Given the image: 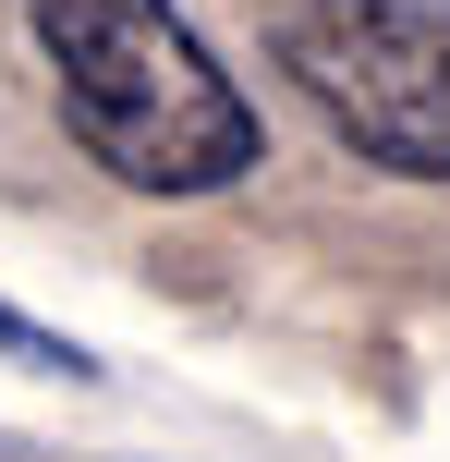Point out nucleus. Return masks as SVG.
Masks as SVG:
<instances>
[{
	"instance_id": "nucleus-1",
	"label": "nucleus",
	"mask_w": 450,
	"mask_h": 462,
	"mask_svg": "<svg viewBox=\"0 0 450 462\" xmlns=\"http://www.w3.org/2000/svg\"><path fill=\"white\" fill-rule=\"evenodd\" d=\"M61 134L122 195H232L268 159L256 97L219 73V49L183 24V0H24Z\"/></svg>"
},
{
	"instance_id": "nucleus-2",
	"label": "nucleus",
	"mask_w": 450,
	"mask_h": 462,
	"mask_svg": "<svg viewBox=\"0 0 450 462\" xmlns=\"http://www.w3.org/2000/svg\"><path fill=\"white\" fill-rule=\"evenodd\" d=\"M280 73L390 183H450V0H292Z\"/></svg>"
},
{
	"instance_id": "nucleus-3",
	"label": "nucleus",
	"mask_w": 450,
	"mask_h": 462,
	"mask_svg": "<svg viewBox=\"0 0 450 462\" xmlns=\"http://www.w3.org/2000/svg\"><path fill=\"white\" fill-rule=\"evenodd\" d=\"M0 365H24V377H97L86 353H73L61 328H37L24 304H0Z\"/></svg>"
}]
</instances>
